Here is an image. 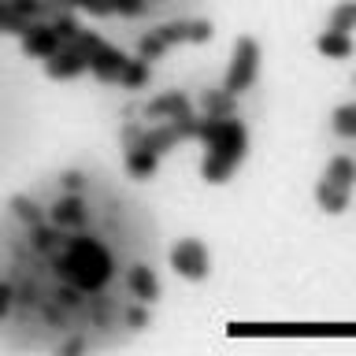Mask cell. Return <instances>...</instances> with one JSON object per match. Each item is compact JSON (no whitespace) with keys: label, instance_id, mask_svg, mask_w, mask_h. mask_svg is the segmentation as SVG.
Here are the masks:
<instances>
[{"label":"cell","instance_id":"6da1fadb","mask_svg":"<svg viewBox=\"0 0 356 356\" xmlns=\"http://www.w3.org/2000/svg\"><path fill=\"white\" fill-rule=\"evenodd\" d=\"M245 149H249V134H245L241 119H222V130L208 141V156H204V182H227L234 175V167L245 160Z\"/></svg>","mask_w":356,"mask_h":356},{"label":"cell","instance_id":"7a4b0ae2","mask_svg":"<svg viewBox=\"0 0 356 356\" xmlns=\"http://www.w3.org/2000/svg\"><path fill=\"white\" fill-rule=\"evenodd\" d=\"M60 271L71 278L78 289H100L111 278V256L104 252L100 241H89V238H78L67 256L60 260Z\"/></svg>","mask_w":356,"mask_h":356},{"label":"cell","instance_id":"3957f363","mask_svg":"<svg viewBox=\"0 0 356 356\" xmlns=\"http://www.w3.org/2000/svg\"><path fill=\"white\" fill-rule=\"evenodd\" d=\"M256 67H260V44L252 38H238L234 41V60H230V71H227V82L222 89L227 93H245L252 82H256Z\"/></svg>","mask_w":356,"mask_h":356},{"label":"cell","instance_id":"277c9868","mask_svg":"<svg viewBox=\"0 0 356 356\" xmlns=\"http://www.w3.org/2000/svg\"><path fill=\"white\" fill-rule=\"evenodd\" d=\"M208 249L200 245L197 238H182L171 249V267L182 278H189V282H200V278H208Z\"/></svg>","mask_w":356,"mask_h":356},{"label":"cell","instance_id":"5b68a950","mask_svg":"<svg viewBox=\"0 0 356 356\" xmlns=\"http://www.w3.org/2000/svg\"><path fill=\"white\" fill-rule=\"evenodd\" d=\"M89 67V60L82 56V49H74L71 41L60 44V52H52L49 60H44V71H49V78H56V82H67V78H78Z\"/></svg>","mask_w":356,"mask_h":356},{"label":"cell","instance_id":"8992f818","mask_svg":"<svg viewBox=\"0 0 356 356\" xmlns=\"http://www.w3.org/2000/svg\"><path fill=\"white\" fill-rule=\"evenodd\" d=\"M60 33H56L44 19H38V22H30V30L22 33V52L26 56H38V60H49L52 52H60Z\"/></svg>","mask_w":356,"mask_h":356},{"label":"cell","instance_id":"52a82bcc","mask_svg":"<svg viewBox=\"0 0 356 356\" xmlns=\"http://www.w3.org/2000/svg\"><path fill=\"white\" fill-rule=\"evenodd\" d=\"M182 115H193V108H189V97L186 93H160L152 97L149 104H145V119H182Z\"/></svg>","mask_w":356,"mask_h":356},{"label":"cell","instance_id":"ba28073f","mask_svg":"<svg viewBox=\"0 0 356 356\" xmlns=\"http://www.w3.org/2000/svg\"><path fill=\"white\" fill-rule=\"evenodd\" d=\"M122 63H127V56L119 49H111V44H100V49L89 56V71H93L97 82H119Z\"/></svg>","mask_w":356,"mask_h":356},{"label":"cell","instance_id":"9c48e42d","mask_svg":"<svg viewBox=\"0 0 356 356\" xmlns=\"http://www.w3.org/2000/svg\"><path fill=\"white\" fill-rule=\"evenodd\" d=\"M316 200H319V208H323V211L338 216V211L349 208V186H338V182H330V178H319Z\"/></svg>","mask_w":356,"mask_h":356},{"label":"cell","instance_id":"30bf717a","mask_svg":"<svg viewBox=\"0 0 356 356\" xmlns=\"http://www.w3.org/2000/svg\"><path fill=\"white\" fill-rule=\"evenodd\" d=\"M319 52L327 56V60H349L353 56V38L349 33H341V30H327V33H319Z\"/></svg>","mask_w":356,"mask_h":356},{"label":"cell","instance_id":"8fae6325","mask_svg":"<svg viewBox=\"0 0 356 356\" xmlns=\"http://www.w3.org/2000/svg\"><path fill=\"white\" fill-rule=\"evenodd\" d=\"M156 163H160V156L149 152V149H141V145H130V152H127V171L134 178H152L156 175Z\"/></svg>","mask_w":356,"mask_h":356},{"label":"cell","instance_id":"7c38bea8","mask_svg":"<svg viewBox=\"0 0 356 356\" xmlns=\"http://www.w3.org/2000/svg\"><path fill=\"white\" fill-rule=\"evenodd\" d=\"M130 289H134V297H138V300L152 305V300L160 297V278H156L149 267H134V271H130Z\"/></svg>","mask_w":356,"mask_h":356},{"label":"cell","instance_id":"4fadbf2b","mask_svg":"<svg viewBox=\"0 0 356 356\" xmlns=\"http://www.w3.org/2000/svg\"><path fill=\"white\" fill-rule=\"evenodd\" d=\"M52 222H56V227H82V222H86L82 200H78V197H63L60 204L52 208Z\"/></svg>","mask_w":356,"mask_h":356},{"label":"cell","instance_id":"5bb4252c","mask_svg":"<svg viewBox=\"0 0 356 356\" xmlns=\"http://www.w3.org/2000/svg\"><path fill=\"white\" fill-rule=\"evenodd\" d=\"M145 82H149V60H127L122 63V71H119V86L122 89H141Z\"/></svg>","mask_w":356,"mask_h":356},{"label":"cell","instance_id":"9a60e30c","mask_svg":"<svg viewBox=\"0 0 356 356\" xmlns=\"http://www.w3.org/2000/svg\"><path fill=\"white\" fill-rule=\"evenodd\" d=\"M323 178H330V182L353 189V182H356V160H349V156H334V160L327 163V175H323Z\"/></svg>","mask_w":356,"mask_h":356},{"label":"cell","instance_id":"2e32d148","mask_svg":"<svg viewBox=\"0 0 356 356\" xmlns=\"http://www.w3.org/2000/svg\"><path fill=\"white\" fill-rule=\"evenodd\" d=\"M204 111L219 119L234 115V93H227V89H204Z\"/></svg>","mask_w":356,"mask_h":356},{"label":"cell","instance_id":"e0dca14e","mask_svg":"<svg viewBox=\"0 0 356 356\" xmlns=\"http://www.w3.org/2000/svg\"><path fill=\"white\" fill-rule=\"evenodd\" d=\"M330 30H341V33L356 30V0H345V4L334 8V15H330Z\"/></svg>","mask_w":356,"mask_h":356},{"label":"cell","instance_id":"ac0fdd59","mask_svg":"<svg viewBox=\"0 0 356 356\" xmlns=\"http://www.w3.org/2000/svg\"><path fill=\"white\" fill-rule=\"evenodd\" d=\"M334 134L356 138V104H341L338 111H334Z\"/></svg>","mask_w":356,"mask_h":356},{"label":"cell","instance_id":"d6986e66","mask_svg":"<svg viewBox=\"0 0 356 356\" xmlns=\"http://www.w3.org/2000/svg\"><path fill=\"white\" fill-rule=\"evenodd\" d=\"M49 26L60 33V41H63V44H67V41H74V38H78V30H82L71 11H60V15H52V19H49Z\"/></svg>","mask_w":356,"mask_h":356},{"label":"cell","instance_id":"ffe728a7","mask_svg":"<svg viewBox=\"0 0 356 356\" xmlns=\"http://www.w3.org/2000/svg\"><path fill=\"white\" fill-rule=\"evenodd\" d=\"M167 52V44H163V38H160V33H145V38L138 41V56H141V60H160V56Z\"/></svg>","mask_w":356,"mask_h":356},{"label":"cell","instance_id":"44dd1931","mask_svg":"<svg viewBox=\"0 0 356 356\" xmlns=\"http://www.w3.org/2000/svg\"><path fill=\"white\" fill-rule=\"evenodd\" d=\"M11 208H15V216L26 219L30 227H38V222H41V211H38V204H33L30 197H15V200H11Z\"/></svg>","mask_w":356,"mask_h":356},{"label":"cell","instance_id":"7402d4cb","mask_svg":"<svg viewBox=\"0 0 356 356\" xmlns=\"http://www.w3.org/2000/svg\"><path fill=\"white\" fill-rule=\"evenodd\" d=\"M156 33H160V38H163V44L171 49L175 41H189V22H167V26H160Z\"/></svg>","mask_w":356,"mask_h":356},{"label":"cell","instance_id":"603a6c76","mask_svg":"<svg viewBox=\"0 0 356 356\" xmlns=\"http://www.w3.org/2000/svg\"><path fill=\"white\" fill-rule=\"evenodd\" d=\"M63 8H86L89 15H111L108 0H63Z\"/></svg>","mask_w":356,"mask_h":356},{"label":"cell","instance_id":"cb8c5ba5","mask_svg":"<svg viewBox=\"0 0 356 356\" xmlns=\"http://www.w3.org/2000/svg\"><path fill=\"white\" fill-rule=\"evenodd\" d=\"M111 11H119V15H141L145 11V0H108Z\"/></svg>","mask_w":356,"mask_h":356},{"label":"cell","instance_id":"d4e9b609","mask_svg":"<svg viewBox=\"0 0 356 356\" xmlns=\"http://www.w3.org/2000/svg\"><path fill=\"white\" fill-rule=\"evenodd\" d=\"M211 38V22L208 19H197V22H189V41H208Z\"/></svg>","mask_w":356,"mask_h":356},{"label":"cell","instance_id":"484cf974","mask_svg":"<svg viewBox=\"0 0 356 356\" xmlns=\"http://www.w3.org/2000/svg\"><path fill=\"white\" fill-rule=\"evenodd\" d=\"M33 241H38V249H52V241H56V234L52 230H44L41 222H38V234H33Z\"/></svg>","mask_w":356,"mask_h":356},{"label":"cell","instance_id":"4316f807","mask_svg":"<svg viewBox=\"0 0 356 356\" xmlns=\"http://www.w3.org/2000/svg\"><path fill=\"white\" fill-rule=\"evenodd\" d=\"M8 308H11V286H0V319L8 316Z\"/></svg>","mask_w":356,"mask_h":356},{"label":"cell","instance_id":"83f0119b","mask_svg":"<svg viewBox=\"0 0 356 356\" xmlns=\"http://www.w3.org/2000/svg\"><path fill=\"white\" fill-rule=\"evenodd\" d=\"M63 186H67V189H71V193H74V189L82 186V175H78V171H67V175H63Z\"/></svg>","mask_w":356,"mask_h":356},{"label":"cell","instance_id":"f1b7e54d","mask_svg":"<svg viewBox=\"0 0 356 356\" xmlns=\"http://www.w3.org/2000/svg\"><path fill=\"white\" fill-rule=\"evenodd\" d=\"M130 323H134V327H145V323H149V316H145L141 308H134V312H130Z\"/></svg>","mask_w":356,"mask_h":356}]
</instances>
